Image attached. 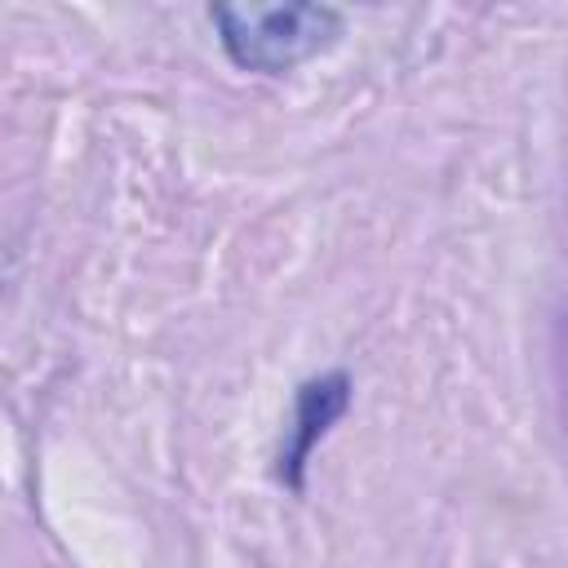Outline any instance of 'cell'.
<instances>
[{
	"mask_svg": "<svg viewBox=\"0 0 568 568\" xmlns=\"http://www.w3.org/2000/svg\"><path fill=\"white\" fill-rule=\"evenodd\" d=\"M351 404V382L346 373H324L315 382H306L297 390V417H293V439H288V453L280 457V475L288 488H302V470H306V457L311 448L324 439V430L346 413Z\"/></svg>",
	"mask_w": 568,
	"mask_h": 568,
	"instance_id": "7a4b0ae2",
	"label": "cell"
},
{
	"mask_svg": "<svg viewBox=\"0 0 568 568\" xmlns=\"http://www.w3.org/2000/svg\"><path fill=\"white\" fill-rule=\"evenodd\" d=\"M213 22L231 62L262 75H284L342 36V13L328 4H217Z\"/></svg>",
	"mask_w": 568,
	"mask_h": 568,
	"instance_id": "6da1fadb",
	"label": "cell"
}]
</instances>
